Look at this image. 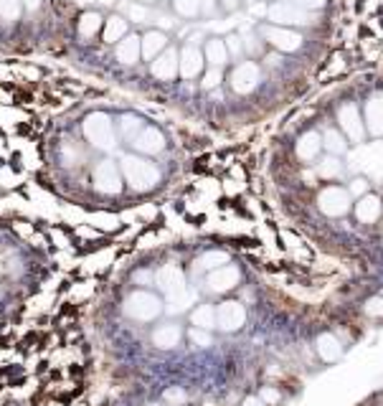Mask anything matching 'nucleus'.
<instances>
[{
  "instance_id": "1",
  "label": "nucleus",
  "mask_w": 383,
  "mask_h": 406,
  "mask_svg": "<svg viewBox=\"0 0 383 406\" xmlns=\"http://www.w3.org/2000/svg\"><path fill=\"white\" fill-rule=\"evenodd\" d=\"M122 173H125L127 183L135 191H150L160 183V170L152 165L150 160L137 158V155H125L122 158Z\"/></svg>"
},
{
  "instance_id": "2",
  "label": "nucleus",
  "mask_w": 383,
  "mask_h": 406,
  "mask_svg": "<svg viewBox=\"0 0 383 406\" xmlns=\"http://www.w3.org/2000/svg\"><path fill=\"white\" fill-rule=\"evenodd\" d=\"M163 305H166V302L160 300L158 295L147 292V290H135L133 295H127L125 315L130 320H137V323H150V320H155L166 310Z\"/></svg>"
},
{
  "instance_id": "3",
  "label": "nucleus",
  "mask_w": 383,
  "mask_h": 406,
  "mask_svg": "<svg viewBox=\"0 0 383 406\" xmlns=\"http://www.w3.org/2000/svg\"><path fill=\"white\" fill-rule=\"evenodd\" d=\"M84 135L100 150H112L114 147V125L105 112H92L84 120Z\"/></svg>"
},
{
  "instance_id": "4",
  "label": "nucleus",
  "mask_w": 383,
  "mask_h": 406,
  "mask_svg": "<svg viewBox=\"0 0 383 406\" xmlns=\"http://www.w3.org/2000/svg\"><path fill=\"white\" fill-rule=\"evenodd\" d=\"M317 206L325 216H345L353 206V196H350L348 188H340V186H328L320 191V198H317Z\"/></svg>"
},
{
  "instance_id": "5",
  "label": "nucleus",
  "mask_w": 383,
  "mask_h": 406,
  "mask_svg": "<svg viewBox=\"0 0 383 406\" xmlns=\"http://www.w3.org/2000/svg\"><path fill=\"white\" fill-rule=\"evenodd\" d=\"M246 325V307L238 300H226L216 307V327L224 333H236Z\"/></svg>"
},
{
  "instance_id": "6",
  "label": "nucleus",
  "mask_w": 383,
  "mask_h": 406,
  "mask_svg": "<svg viewBox=\"0 0 383 406\" xmlns=\"http://www.w3.org/2000/svg\"><path fill=\"white\" fill-rule=\"evenodd\" d=\"M267 15H269V20H274V26H304V23H312V15L307 11H302V8L292 6L290 0L271 3Z\"/></svg>"
},
{
  "instance_id": "7",
  "label": "nucleus",
  "mask_w": 383,
  "mask_h": 406,
  "mask_svg": "<svg viewBox=\"0 0 383 406\" xmlns=\"http://www.w3.org/2000/svg\"><path fill=\"white\" fill-rule=\"evenodd\" d=\"M238 282H241V272H238V266H234V264L218 266V269L208 272V277H206L208 292H216V295L231 292V290L238 287Z\"/></svg>"
},
{
  "instance_id": "8",
  "label": "nucleus",
  "mask_w": 383,
  "mask_h": 406,
  "mask_svg": "<svg viewBox=\"0 0 383 406\" xmlns=\"http://www.w3.org/2000/svg\"><path fill=\"white\" fill-rule=\"evenodd\" d=\"M94 186L100 194H107V196H114L122 191V175H119L117 165H114L112 160H102L100 165L94 168Z\"/></svg>"
},
{
  "instance_id": "9",
  "label": "nucleus",
  "mask_w": 383,
  "mask_h": 406,
  "mask_svg": "<svg viewBox=\"0 0 383 406\" xmlns=\"http://www.w3.org/2000/svg\"><path fill=\"white\" fill-rule=\"evenodd\" d=\"M337 122L343 127V133L350 137V142H358V145H361V142L365 140V127H363V122H361V109H358L353 102L340 107Z\"/></svg>"
},
{
  "instance_id": "10",
  "label": "nucleus",
  "mask_w": 383,
  "mask_h": 406,
  "mask_svg": "<svg viewBox=\"0 0 383 406\" xmlns=\"http://www.w3.org/2000/svg\"><path fill=\"white\" fill-rule=\"evenodd\" d=\"M155 285L160 287V292H166L168 297H175V295L188 292L185 287V274L180 272L175 264H163L155 274Z\"/></svg>"
},
{
  "instance_id": "11",
  "label": "nucleus",
  "mask_w": 383,
  "mask_h": 406,
  "mask_svg": "<svg viewBox=\"0 0 383 406\" xmlns=\"http://www.w3.org/2000/svg\"><path fill=\"white\" fill-rule=\"evenodd\" d=\"M262 36H264L274 48H279V51H297V48L302 46V36L284 26H264L262 28Z\"/></svg>"
},
{
  "instance_id": "12",
  "label": "nucleus",
  "mask_w": 383,
  "mask_h": 406,
  "mask_svg": "<svg viewBox=\"0 0 383 406\" xmlns=\"http://www.w3.org/2000/svg\"><path fill=\"white\" fill-rule=\"evenodd\" d=\"M259 84V67L254 61H244L238 64L231 74V87L236 94H249L254 92V87Z\"/></svg>"
},
{
  "instance_id": "13",
  "label": "nucleus",
  "mask_w": 383,
  "mask_h": 406,
  "mask_svg": "<svg viewBox=\"0 0 383 406\" xmlns=\"http://www.w3.org/2000/svg\"><path fill=\"white\" fill-rule=\"evenodd\" d=\"M133 147L137 153H145V155H158L166 150V135L155 130V127H145L142 133H137L133 137Z\"/></svg>"
},
{
  "instance_id": "14",
  "label": "nucleus",
  "mask_w": 383,
  "mask_h": 406,
  "mask_svg": "<svg viewBox=\"0 0 383 406\" xmlns=\"http://www.w3.org/2000/svg\"><path fill=\"white\" fill-rule=\"evenodd\" d=\"M178 72H180V56H178L175 48H166L158 59L152 61V76L160 79V81L175 79V74Z\"/></svg>"
},
{
  "instance_id": "15",
  "label": "nucleus",
  "mask_w": 383,
  "mask_h": 406,
  "mask_svg": "<svg viewBox=\"0 0 383 406\" xmlns=\"http://www.w3.org/2000/svg\"><path fill=\"white\" fill-rule=\"evenodd\" d=\"M183 340V330L175 323H166V325H158L152 330V346L160 348V351H173V348L180 346Z\"/></svg>"
},
{
  "instance_id": "16",
  "label": "nucleus",
  "mask_w": 383,
  "mask_h": 406,
  "mask_svg": "<svg viewBox=\"0 0 383 406\" xmlns=\"http://www.w3.org/2000/svg\"><path fill=\"white\" fill-rule=\"evenodd\" d=\"M203 64H206V53L201 51L199 46H185L180 51V74L185 79H193L203 72Z\"/></svg>"
},
{
  "instance_id": "17",
  "label": "nucleus",
  "mask_w": 383,
  "mask_h": 406,
  "mask_svg": "<svg viewBox=\"0 0 383 406\" xmlns=\"http://www.w3.org/2000/svg\"><path fill=\"white\" fill-rule=\"evenodd\" d=\"M365 125L373 137H383V94H373L365 104Z\"/></svg>"
},
{
  "instance_id": "18",
  "label": "nucleus",
  "mask_w": 383,
  "mask_h": 406,
  "mask_svg": "<svg viewBox=\"0 0 383 406\" xmlns=\"http://www.w3.org/2000/svg\"><path fill=\"white\" fill-rule=\"evenodd\" d=\"M381 198L373 194L363 196V198H358L356 203V219L361 221V224H376L378 219H381Z\"/></svg>"
},
{
  "instance_id": "19",
  "label": "nucleus",
  "mask_w": 383,
  "mask_h": 406,
  "mask_svg": "<svg viewBox=\"0 0 383 406\" xmlns=\"http://www.w3.org/2000/svg\"><path fill=\"white\" fill-rule=\"evenodd\" d=\"M142 56V39L137 36H125V39L117 43V61L122 64H137V59Z\"/></svg>"
},
{
  "instance_id": "20",
  "label": "nucleus",
  "mask_w": 383,
  "mask_h": 406,
  "mask_svg": "<svg viewBox=\"0 0 383 406\" xmlns=\"http://www.w3.org/2000/svg\"><path fill=\"white\" fill-rule=\"evenodd\" d=\"M315 348H317V356H320L323 360H328V363H332V360H337L340 356H343V346H340V340H337L332 333L320 335Z\"/></svg>"
},
{
  "instance_id": "21",
  "label": "nucleus",
  "mask_w": 383,
  "mask_h": 406,
  "mask_svg": "<svg viewBox=\"0 0 383 406\" xmlns=\"http://www.w3.org/2000/svg\"><path fill=\"white\" fill-rule=\"evenodd\" d=\"M320 150H323V137H320V133H304L302 137H300L297 142L300 160L310 163V160H315L317 155H320Z\"/></svg>"
},
{
  "instance_id": "22",
  "label": "nucleus",
  "mask_w": 383,
  "mask_h": 406,
  "mask_svg": "<svg viewBox=\"0 0 383 406\" xmlns=\"http://www.w3.org/2000/svg\"><path fill=\"white\" fill-rule=\"evenodd\" d=\"M168 48V36L163 31H147L142 36V56L145 59H158L160 53Z\"/></svg>"
},
{
  "instance_id": "23",
  "label": "nucleus",
  "mask_w": 383,
  "mask_h": 406,
  "mask_svg": "<svg viewBox=\"0 0 383 406\" xmlns=\"http://www.w3.org/2000/svg\"><path fill=\"white\" fill-rule=\"evenodd\" d=\"M206 61L211 64L213 69H221L229 61V48H226V41H221V39H211L208 43H206Z\"/></svg>"
},
{
  "instance_id": "24",
  "label": "nucleus",
  "mask_w": 383,
  "mask_h": 406,
  "mask_svg": "<svg viewBox=\"0 0 383 406\" xmlns=\"http://www.w3.org/2000/svg\"><path fill=\"white\" fill-rule=\"evenodd\" d=\"M193 327H203V330H213L216 327V307L203 302V305H196L191 313Z\"/></svg>"
},
{
  "instance_id": "25",
  "label": "nucleus",
  "mask_w": 383,
  "mask_h": 406,
  "mask_svg": "<svg viewBox=\"0 0 383 406\" xmlns=\"http://www.w3.org/2000/svg\"><path fill=\"white\" fill-rule=\"evenodd\" d=\"M127 36V20L122 15H109L105 20V41L107 43H117Z\"/></svg>"
},
{
  "instance_id": "26",
  "label": "nucleus",
  "mask_w": 383,
  "mask_h": 406,
  "mask_svg": "<svg viewBox=\"0 0 383 406\" xmlns=\"http://www.w3.org/2000/svg\"><path fill=\"white\" fill-rule=\"evenodd\" d=\"M323 147L330 155H345L348 153V142H345V137L337 133V130H328V133L323 135Z\"/></svg>"
},
{
  "instance_id": "27",
  "label": "nucleus",
  "mask_w": 383,
  "mask_h": 406,
  "mask_svg": "<svg viewBox=\"0 0 383 406\" xmlns=\"http://www.w3.org/2000/svg\"><path fill=\"white\" fill-rule=\"evenodd\" d=\"M317 175L320 178H340L343 175V163L337 155H330V158H325L317 163Z\"/></svg>"
},
{
  "instance_id": "28",
  "label": "nucleus",
  "mask_w": 383,
  "mask_h": 406,
  "mask_svg": "<svg viewBox=\"0 0 383 406\" xmlns=\"http://www.w3.org/2000/svg\"><path fill=\"white\" fill-rule=\"evenodd\" d=\"M224 264H229V254L226 252H206L203 257H199V262H196V266L206 269V272H213V269H218V266Z\"/></svg>"
},
{
  "instance_id": "29",
  "label": "nucleus",
  "mask_w": 383,
  "mask_h": 406,
  "mask_svg": "<svg viewBox=\"0 0 383 406\" xmlns=\"http://www.w3.org/2000/svg\"><path fill=\"white\" fill-rule=\"evenodd\" d=\"M102 15L100 13H84L79 20V36H84V39H92V36H97V31L102 28Z\"/></svg>"
},
{
  "instance_id": "30",
  "label": "nucleus",
  "mask_w": 383,
  "mask_h": 406,
  "mask_svg": "<svg viewBox=\"0 0 383 406\" xmlns=\"http://www.w3.org/2000/svg\"><path fill=\"white\" fill-rule=\"evenodd\" d=\"M193 302H196V295H193V292H183V295H175V297H168L166 313H170V315L185 313V310H188Z\"/></svg>"
},
{
  "instance_id": "31",
  "label": "nucleus",
  "mask_w": 383,
  "mask_h": 406,
  "mask_svg": "<svg viewBox=\"0 0 383 406\" xmlns=\"http://www.w3.org/2000/svg\"><path fill=\"white\" fill-rule=\"evenodd\" d=\"M119 125H122V133H125L127 137H130V140H133V137H135L137 133H142V130H145L142 120H140V117H135V114H125Z\"/></svg>"
},
{
  "instance_id": "32",
  "label": "nucleus",
  "mask_w": 383,
  "mask_h": 406,
  "mask_svg": "<svg viewBox=\"0 0 383 406\" xmlns=\"http://www.w3.org/2000/svg\"><path fill=\"white\" fill-rule=\"evenodd\" d=\"M163 399H166V404H170V406H183L185 401H188V393H185L183 386H170V388H166Z\"/></svg>"
},
{
  "instance_id": "33",
  "label": "nucleus",
  "mask_w": 383,
  "mask_h": 406,
  "mask_svg": "<svg viewBox=\"0 0 383 406\" xmlns=\"http://www.w3.org/2000/svg\"><path fill=\"white\" fill-rule=\"evenodd\" d=\"M201 6H203V0H175V11L185 18H193L201 11Z\"/></svg>"
},
{
  "instance_id": "34",
  "label": "nucleus",
  "mask_w": 383,
  "mask_h": 406,
  "mask_svg": "<svg viewBox=\"0 0 383 406\" xmlns=\"http://www.w3.org/2000/svg\"><path fill=\"white\" fill-rule=\"evenodd\" d=\"M188 338H191V343L196 348H208L213 343L211 330H203V327H193L191 333H188Z\"/></svg>"
},
{
  "instance_id": "35",
  "label": "nucleus",
  "mask_w": 383,
  "mask_h": 406,
  "mask_svg": "<svg viewBox=\"0 0 383 406\" xmlns=\"http://www.w3.org/2000/svg\"><path fill=\"white\" fill-rule=\"evenodd\" d=\"M0 15L6 20H15L20 15V0H0Z\"/></svg>"
},
{
  "instance_id": "36",
  "label": "nucleus",
  "mask_w": 383,
  "mask_h": 406,
  "mask_svg": "<svg viewBox=\"0 0 383 406\" xmlns=\"http://www.w3.org/2000/svg\"><path fill=\"white\" fill-rule=\"evenodd\" d=\"M368 188H370V183H368V178H353L350 180V196H356V198H363V196H368Z\"/></svg>"
},
{
  "instance_id": "37",
  "label": "nucleus",
  "mask_w": 383,
  "mask_h": 406,
  "mask_svg": "<svg viewBox=\"0 0 383 406\" xmlns=\"http://www.w3.org/2000/svg\"><path fill=\"white\" fill-rule=\"evenodd\" d=\"M363 313L368 318H383V297H370L363 305Z\"/></svg>"
},
{
  "instance_id": "38",
  "label": "nucleus",
  "mask_w": 383,
  "mask_h": 406,
  "mask_svg": "<svg viewBox=\"0 0 383 406\" xmlns=\"http://www.w3.org/2000/svg\"><path fill=\"white\" fill-rule=\"evenodd\" d=\"M292 6L302 8V11H315V8H323L328 0H290Z\"/></svg>"
},
{
  "instance_id": "39",
  "label": "nucleus",
  "mask_w": 383,
  "mask_h": 406,
  "mask_svg": "<svg viewBox=\"0 0 383 406\" xmlns=\"http://www.w3.org/2000/svg\"><path fill=\"white\" fill-rule=\"evenodd\" d=\"M259 399L264 401L267 406L279 404V391H274V388H271V386H267V388H262V393H259Z\"/></svg>"
},
{
  "instance_id": "40",
  "label": "nucleus",
  "mask_w": 383,
  "mask_h": 406,
  "mask_svg": "<svg viewBox=\"0 0 383 406\" xmlns=\"http://www.w3.org/2000/svg\"><path fill=\"white\" fill-rule=\"evenodd\" d=\"M218 81H221V69H213V67H211V72H208V74L203 76V87H206V89H213V87L218 84Z\"/></svg>"
},
{
  "instance_id": "41",
  "label": "nucleus",
  "mask_w": 383,
  "mask_h": 406,
  "mask_svg": "<svg viewBox=\"0 0 383 406\" xmlns=\"http://www.w3.org/2000/svg\"><path fill=\"white\" fill-rule=\"evenodd\" d=\"M226 48H229V53H241V41H238V36H229V39H226Z\"/></svg>"
},
{
  "instance_id": "42",
  "label": "nucleus",
  "mask_w": 383,
  "mask_h": 406,
  "mask_svg": "<svg viewBox=\"0 0 383 406\" xmlns=\"http://www.w3.org/2000/svg\"><path fill=\"white\" fill-rule=\"evenodd\" d=\"M145 8H140V6H133V18L135 20H137V23H140V20H142V18H145Z\"/></svg>"
},
{
  "instance_id": "43",
  "label": "nucleus",
  "mask_w": 383,
  "mask_h": 406,
  "mask_svg": "<svg viewBox=\"0 0 383 406\" xmlns=\"http://www.w3.org/2000/svg\"><path fill=\"white\" fill-rule=\"evenodd\" d=\"M244 406H267V404H264L262 399H259V396H251V399L244 401Z\"/></svg>"
},
{
  "instance_id": "44",
  "label": "nucleus",
  "mask_w": 383,
  "mask_h": 406,
  "mask_svg": "<svg viewBox=\"0 0 383 406\" xmlns=\"http://www.w3.org/2000/svg\"><path fill=\"white\" fill-rule=\"evenodd\" d=\"M147 280H155V277H152V274H147V272L135 274V282H147Z\"/></svg>"
},
{
  "instance_id": "45",
  "label": "nucleus",
  "mask_w": 383,
  "mask_h": 406,
  "mask_svg": "<svg viewBox=\"0 0 383 406\" xmlns=\"http://www.w3.org/2000/svg\"><path fill=\"white\" fill-rule=\"evenodd\" d=\"M26 3L28 11H36V8H41V0H23Z\"/></svg>"
},
{
  "instance_id": "46",
  "label": "nucleus",
  "mask_w": 383,
  "mask_h": 406,
  "mask_svg": "<svg viewBox=\"0 0 383 406\" xmlns=\"http://www.w3.org/2000/svg\"><path fill=\"white\" fill-rule=\"evenodd\" d=\"M201 11H206V13H208V11H213V0H203V6H201Z\"/></svg>"
},
{
  "instance_id": "47",
  "label": "nucleus",
  "mask_w": 383,
  "mask_h": 406,
  "mask_svg": "<svg viewBox=\"0 0 383 406\" xmlns=\"http://www.w3.org/2000/svg\"><path fill=\"white\" fill-rule=\"evenodd\" d=\"M224 6L229 8V11H234V8H236V0H224Z\"/></svg>"
},
{
  "instance_id": "48",
  "label": "nucleus",
  "mask_w": 383,
  "mask_h": 406,
  "mask_svg": "<svg viewBox=\"0 0 383 406\" xmlns=\"http://www.w3.org/2000/svg\"><path fill=\"white\" fill-rule=\"evenodd\" d=\"M142 3H152V0H142Z\"/></svg>"
},
{
  "instance_id": "49",
  "label": "nucleus",
  "mask_w": 383,
  "mask_h": 406,
  "mask_svg": "<svg viewBox=\"0 0 383 406\" xmlns=\"http://www.w3.org/2000/svg\"><path fill=\"white\" fill-rule=\"evenodd\" d=\"M246 3H254V0H246Z\"/></svg>"
},
{
  "instance_id": "50",
  "label": "nucleus",
  "mask_w": 383,
  "mask_h": 406,
  "mask_svg": "<svg viewBox=\"0 0 383 406\" xmlns=\"http://www.w3.org/2000/svg\"><path fill=\"white\" fill-rule=\"evenodd\" d=\"M150 406H160V404H150Z\"/></svg>"
}]
</instances>
